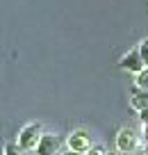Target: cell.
Listing matches in <instances>:
<instances>
[{
    "mask_svg": "<svg viewBox=\"0 0 148 155\" xmlns=\"http://www.w3.org/2000/svg\"><path fill=\"white\" fill-rule=\"evenodd\" d=\"M41 135H43V130H41L39 123H28V126H23L18 130V139H16V141H18L25 150H37Z\"/></svg>",
    "mask_w": 148,
    "mask_h": 155,
    "instance_id": "obj_1",
    "label": "cell"
},
{
    "mask_svg": "<svg viewBox=\"0 0 148 155\" xmlns=\"http://www.w3.org/2000/svg\"><path fill=\"white\" fill-rule=\"evenodd\" d=\"M116 148L121 153H134L139 148V135L132 128H121L116 135Z\"/></svg>",
    "mask_w": 148,
    "mask_h": 155,
    "instance_id": "obj_2",
    "label": "cell"
},
{
    "mask_svg": "<svg viewBox=\"0 0 148 155\" xmlns=\"http://www.w3.org/2000/svg\"><path fill=\"white\" fill-rule=\"evenodd\" d=\"M119 66L123 68V71H128V73H132V75H137L139 71H143V68H146V62H143L141 53H139V48H137V50H128L125 55H121Z\"/></svg>",
    "mask_w": 148,
    "mask_h": 155,
    "instance_id": "obj_3",
    "label": "cell"
},
{
    "mask_svg": "<svg viewBox=\"0 0 148 155\" xmlns=\"http://www.w3.org/2000/svg\"><path fill=\"white\" fill-rule=\"evenodd\" d=\"M66 146H68V150H75V153L87 155V150H89L94 144H91V137H89L87 130H73L71 135L66 137Z\"/></svg>",
    "mask_w": 148,
    "mask_h": 155,
    "instance_id": "obj_4",
    "label": "cell"
},
{
    "mask_svg": "<svg viewBox=\"0 0 148 155\" xmlns=\"http://www.w3.org/2000/svg\"><path fill=\"white\" fill-rule=\"evenodd\" d=\"M62 148V137L55 132H43L37 146V155H57Z\"/></svg>",
    "mask_w": 148,
    "mask_h": 155,
    "instance_id": "obj_5",
    "label": "cell"
},
{
    "mask_svg": "<svg viewBox=\"0 0 148 155\" xmlns=\"http://www.w3.org/2000/svg\"><path fill=\"white\" fill-rule=\"evenodd\" d=\"M130 105H132L137 112L146 110V107H148V91H139V89H134V91H132V101H130Z\"/></svg>",
    "mask_w": 148,
    "mask_h": 155,
    "instance_id": "obj_6",
    "label": "cell"
},
{
    "mask_svg": "<svg viewBox=\"0 0 148 155\" xmlns=\"http://www.w3.org/2000/svg\"><path fill=\"white\" fill-rule=\"evenodd\" d=\"M2 155H30V150H25L18 141H5V146H2Z\"/></svg>",
    "mask_w": 148,
    "mask_h": 155,
    "instance_id": "obj_7",
    "label": "cell"
},
{
    "mask_svg": "<svg viewBox=\"0 0 148 155\" xmlns=\"http://www.w3.org/2000/svg\"><path fill=\"white\" fill-rule=\"evenodd\" d=\"M134 89H139V91H148V66L134 75Z\"/></svg>",
    "mask_w": 148,
    "mask_h": 155,
    "instance_id": "obj_8",
    "label": "cell"
},
{
    "mask_svg": "<svg viewBox=\"0 0 148 155\" xmlns=\"http://www.w3.org/2000/svg\"><path fill=\"white\" fill-rule=\"evenodd\" d=\"M137 48H139V53H141L143 62H146V66H148V39H143V41L137 46Z\"/></svg>",
    "mask_w": 148,
    "mask_h": 155,
    "instance_id": "obj_9",
    "label": "cell"
},
{
    "mask_svg": "<svg viewBox=\"0 0 148 155\" xmlns=\"http://www.w3.org/2000/svg\"><path fill=\"white\" fill-rule=\"evenodd\" d=\"M87 155H107V150L103 148V146H91V148L87 150Z\"/></svg>",
    "mask_w": 148,
    "mask_h": 155,
    "instance_id": "obj_10",
    "label": "cell"
},
{
    "mask_svg": "<svg viewBox=\"0 0 148 155\" xmlns=\"http://www.w3.org/2000/svg\"><path fill=\"white\" fill-rule=\"evenodd\" d=\"M139 119H141V123H143V126H148V107L139 112Z\"/></svg>",
    "mask_w": 148,
    "mask_h": 155,
    "instance_id": "obj_11",
    "label": "cell"
},
{
    "mask_svg": "<svg viewBox=\"0 0 148 155\" xmlns=\"http://www.w3.org/2000/svg\"><path fill=\"white\" fill-rule=\"evenodd\" d=\"M62 155H82V153H75V150H66V153H62Z\"/></svg>",
    "mask_w": 148,
    "mask_h": 155,
    "instance_id": "obj_12",
    "label": "cell"
}]
</instances>
